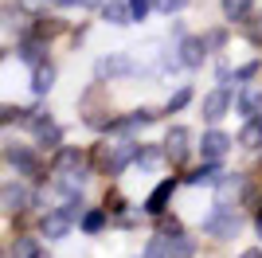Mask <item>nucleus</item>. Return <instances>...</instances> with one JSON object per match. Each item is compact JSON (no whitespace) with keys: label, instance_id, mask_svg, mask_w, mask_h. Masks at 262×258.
Returning a JSON list of instances; mask_svg holds the SVG:
<instances>
[{"label":"nucleus","instance_id":"nucleus-20","mask_svg":"<svg viewBox=\"0 0 262 258\" xmlns=\"http://www.w3.org/2000/svg\"><path fill=\"white\" fill-rule=\"evenodd\" d=\"M82 227H86L90 235L102 231V227H106V211H86V215H82Z\"/></svg>","mask_w":262,"mask_h":258},{"label":"nucleus","instance_id":"nucleus-10","mask_svg":"<svg viewBox=\"0 0 262 258\" xmlns=\"http://www.w3.org/2000/svg\"><path fill=\"white\" fill-rule=\"evenodd\" d=\"M102 16H106L110 24H129L133 16H129V0H110L106 8H102Z\"/></svg>","mask_w":262,"mask_h":258},{"label":"nucleus","instance_id":"nucleus-30","mask_svg":"<svg viewBox=\"0 0 262 258\" xmlns=\"http://www.w3.org/2000/svg\"><path fill=\"white\" fill-rule=\"evenodd\" d=\"M247 35H251L254 43H262V20H254V24L247 20Z\"/></svg>","mask_w":262,"mask_h":258},{"label":"nucleus","instance_id":"nucleus-19","mask_svg":"<svg viewBox=\"0 0 262 258\" xmlns=\"http://www.w3.org/2000/svg\"><path fill=\"white\" fill-rule=\"evenodd\" d=\"M35 133H39V145H47V149H55V145H59V137H63V133H59V125H51V121H43Z\"/></svg>","mask_w":262,"mask_h":258},{"label":"nucleus","instance_id":"nucleus-11","mask_svg":"<svg viewBox=\"0 0 262 258\" xmlns=\"http://www.w3.org/2000/svg\"><path fill=\"white\" fill-rule=\"evenodd\" d=\"M239 145H247V149H258V145H262V118H251L247 125H243Z\"/></svg>","mask_w":262,"mask_h":258},{"label":"nucleus","instance_id":"nucleus-27","mask_svg":"<svg viewBox=\"0 0 262 258\" xmlns=\"http://www.w3.org/2000/svg\"><path fill=\"white\" fill-rule=\"evenodd\" d=\"M35 32H39V35H55V32H59V20H39V24H35Z\"/></svg>","mask_w":262,"mask_h":258},{"label":"nucleus","instance_id":"nucleus-16","mask_svg":"<svg viewBox=\"0 0 262 258\" xmlns=\"http://www.w3.org/2000/svg\"><path fill=\"white\" fill-rule=\"evenodd\" d=\"M20 59H24V63H32V67H39V63H43V43L28 39V43L20 47Z\"/></svg>","mask_w":262,"mask_h":258},{"label":"nucleus","instance_id":"nucleus-7","mask_svg":"<svg viewBox=\"0 0 262 258\" xmlns=\"http://www.w3.org/2000/svg\"><path fill=\"white\" fill-rule=\"evenodd\" d=\"M51 86H55V67L51 63H39L32 71V90H35V94H47Z\"/></svg>","mask_w":262,"mask_h":258},{"label":"nucleus","instance_id":"nucleus-1","mask_svg":"<svg viewBox=\"0 0 262 258\" xmlns=\"http://www.w3.org/2000/svg\"><path fill=\"white\" fill-rule=\"evenodd\" d=\"M78 207H82V204H78V200H71L63 211H51V215L43 219V235H47V239H63L67 231H71V223L78 219Z\"/></svg>","mask_w":262,"mask_h":258},{"label":"nucleus","instance_id":"nucleus-26","mask_svg":"<svg viewBox=\"0 0 262 258\" xmlns=\"http://www.w3.org/2000/svg\"><path fill=\"white\" fill-rule=\"evenodd\" d=\"M188 98H192V94H188V90H180V94H172V98H168V114H172V110H180V106H188Z\"/></svg>","mask_w":262,"mask_h":258},{"label":"nucleus","instance_id":"nucleus-17","mask_svg":"<svg viewBox=\"0 0 262 258\" xmlns=\"http://www.w3.org/2000/svg\"><path fill=\"white\" fill-rule=\"evenodd\" d=\"M192 239H184V235H176L172 243H168V258H192Z\"/></svg>","mask_w":262,"mask_h":258},{"label":"nucleus","instance_id":"nucleus-13","mask_svg":"<svg viewBox=\"0 0 262 258\" xmlns=\"http://www.w3.org/2000/svg\"><path fill=\"white\" fill-rule=\"evenodd\" d=\"M223 16L247 24V16H251V0H223Z\"/></svg>","mask_w":262,"mask_h":258},{"label":"nucleus","instance_id":"nucleus-9","mask_svg":"<svg viewBox=\"0 0 262 258\" xmlns=\"http://www.w3.org/2000/svg\"><path fill=\"white\" fill-rule=\"evenodd\" d=\"M180 63L184 67H200L204 63V43L200 39H184L180 43Z\"/></svg>","mask_w":262,"mask_h":258},{"label":"nucleus","instance_id":"nucleus-14","mask_svg":"<svg viewBox=\"0 0 262 258\" xmlns=\"http://www.w3.org/2000/svg\"><path fill=\"white\" fill-rule=\"evenodd\" d=\"M219 176H223V172L215 168V161H208L204 168H196L192 176H188V184H219Z\"/></svg>","mask_w":262,"mask_h":258},{"label":"nucleus","instance_id":"nucleus-33","mask_svg":"<svg viewBox=\"0 0 262 258\" xmlns=\"http://www.w3.org/2000/svg\"><path fill=\"white\" fill-rule=\"evenodd\" d=\"M258 235H262V215H258Z\"/></svg>","mask_w":262,"mask_h":258},{"label":"nucleus","instance_id":"nucleus-28","mask_svg":"<svg viewBox=\"0 0 262 258\" xmlns=\"http://www.w3.org/2000/svg\"><path fill=\"white\" fill-rule=\"evenodd\" d=\"M184 4H188V0H157V8H161V12H180Z\"/></svg>","mask_w":262,"mask_h":258},{"label":"nucleus","instance_id":"nucleus-6","mask_svg":"<svg viewBox=\"0 0 262 258\" xmlns=\"http://www.w3.org/2000/svg\"><path fill=\"white\" fill-rule=\"evenodd\" d=\"M168 196H172V180H161V184L153 188V196L145 200V211H149V215H161L164 204H168Z\"/></svg>","mask_w":262,"mask_h":258},{"label":"nucleus","instance_id":"nucleus-32","mask_svg":"<svg viewBox=\"0 0 262 258\" xmlns=\"http://www.w3.org/2000/svg\"><path fill=\"white\" fill-rule=\"evenodd\" d=\"M239 258H262V250H243Z\"/></svg>","mask_w":262,"mask_h":258},{"label":"nucleus","instance_id":"nucleus-23","mask_svg":"<svg viewBox=\"0 0 262 258\" xmlns=\"http://www.w3.org/2000/svg\"><path fill=\"white\" fill-rule=\"evenodd\" d=\"M145 258H168V243H164V239H153V243L145 247Z\"/></svg>","mask_w":262,"mask_h":258},{"label":"nucleus","instance_id":"nucleus-15","mask_svg":"<svg viewBox=\"0 0 262 258\" xmlns=\"http://www.w3.org/2000/svg\"><path fill=\"white\" fill-rule=\"evenodd\" d=\"M129 71V59H102L98 63V78H114V75H125Z\"/></svg>","mask_w":262,"mask_h":258},{"label":"nucleus","instance_id":"nucleus-12","mask_svg":"<svg viewBox=\"0 0 262 258\" xmlns=\"http://www.w3.org/2000/svg\"><path fill=\"white\" fill-rule=\"evenodd\" d=\"M258 106H262V86H247V90L239 94V110L254 118V114H258Z\"/></svg>","mask_w":262,"mask_h":258},{"label":"nucleus","instance_id":"nucleus-22","mask_svg":"<svg viewBox=\"0 0 262 258\" xmlns=\"http://www.w3.org/2000/svg\"><path fill=\"white\" fill-rule=\"evenodd\" d=\"M75 164H78V153L75 149H63V153H59V161H55V168L67 172V168H75Z\"/></svg>","mask_w":262,"mask_h":258},{"label":"nucleus","instance_id":"nucleus-3","mask_svg":"<svg viewBox=\"0 0 262 258\" xmlns=\"http://www.w3.org/2000/svg\"><path fill=\"white\" fill-rule=\"evenodd\" d=\"M227 149H231V137H227V133H219V129L204 133V141H200V153H204V161H219V157H223Z\"/></svg>","mask_w":262,"mask_h":258},{"label":"nucleus","instance_id":"nucleus-25","mask_svg":"<svg viewBox=\"0 0 262 258\" xmlns=\"http://www.w3.org/2000/svg\"><path fill=\"white\" fill-rule=\"evenodd\" d=\"M129 16L133 20H145L149 16V0H129Z\"/></svg>","mask_w":262,"mask_h":258},{"label":"nucleus","instance_id":"nucleus-21","mask_svg":"<svg viewBox=\"0 0 262 258\" xmlns=\"http://www.w3.org/2000/svg\"><path fill=\"white\" fill-rule=\"evenodd\" d=\"M16 258H39V243L35 239H20L16 243Z\"/></svg>","mask_w":262,"mask_h":258},{"label":"nucleus","instance_id":"nucleus-29","mask_svg":"<svg viewBox=\"0 0 262 258\" xmlns=\"http://www.w3.org/2000/svg\"><path fill=\"white\" fill-rule=\"evenodd\" d=\"M161 235H180V223H176V219H168V215H164V219H161Z\"/></svg>","mask_w":262,"mask_h":258},{"label":"nucleus","instance_id":"nucleus-4","mask_svg":"<svg viewBox=\"0 0 262 258\" xmlns=\"http://www.w3.org/2000/svg\"><path fill=\"white\" fill-rule=\"evenodd\" d=\"M188 141H192V137H188V129H184V125L168 129V137H164V153H168L172 161H184V157H188V149H192Z\"/></svg>","mask_w":262,"mask_h":258},{"label":"nucleus","instance_id":"nucleus-18","mask_svg":"<svg viewBox=\"0 0 262 258\" xmlns=\"http://www.w3.org/2000/svg\"><path fill=\"white\" fill-rule=\"evenodd\" d=\"M8 161H12V164H20L24 172H35V157H32L28 149H16V145H12V149H8Z\"/></svg>","mask_w":262,"mask_h":258},{"label":"nucleus","instance_id":"nucleus-2","mask_svg":"<svg viewBox=\"0 0 262 258\" xmlns=\"http://www.w3.org/2000/svg\"><path fill=\"white\" fill-rule=\"evenodd\" d=\"M204 231H208L211 239H235L239 219H235V211H227V207H215V215L204 219Z\"/></svg>","mask_w":262,"mask_h":258},{"label":"nucleus","instance_id":"nucleus-31","mask_svg":"<svg viewBox=\"0 0 262 258\" xmlns=\"http://www.w3.org/2000/svg\"><path fill=\"white\" fill-rule=\"evenodd\" d=\"M59 4H82V8H90V4H98V0H59Z\"/></svg>","mask_w":262,"mask_h":258},{"label":"nucleus","instance_id":"nucleus-8","mask_svg":"<svg viewBox=\"0 0 262 258\" xmlns=\"http://www.w3.org/2000/svg\"><path fill=\"white\" fill-rule=\"evenodd\" d=\"M0 200H4V207H8V211H24L32 196H28V188H16V184H8V188L0 192Z\"/></svg>","mask_w":262,"mask_h":258},{"label":"nucleus","instance_id":"nucleus-24","mask_svg":"<svg viewBox=\"0 0 262 258\" xmlns=\"http://www.w3.org/2000/svg\"><path fill=\"white\" fill-rule=\"evenodd\" d=\"M12 121H24V110H16V106H0V125H12Z\"/></svg>","mask_w":262,"mask_h":258},{"label":"nucleus","instance_id":"nucleus-5","mask_svg":"<svg viewBox=\"0 0 262 258\" xmlns=\"http://www.w3.org/2000/svg\"><path fill=\"white\" fill-rule=\"evenodd\" d=\"M227 106H231L227 90H211V94L204 98V118H208V121H219L223 114H227Z\"/></svg>","mask_w":262,"mask_h":258}]
</instances>
